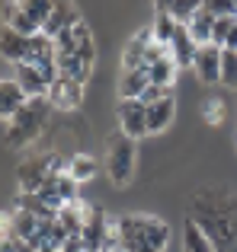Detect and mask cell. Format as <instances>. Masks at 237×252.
<instances>
[{
	"instance_id": "4",
	"label": "cell",
	"mask_w": 237,
	"mask_h": 252,
	"mask_svg": "<svg viewBox=\"0 0 237 252\" xmlns=\"http://www.w3.org/2000/svg\"><path fill=\"white\" fill-rule=\"evenodd\" d=\"M51 172H68V160H64L61 154H29V157H23L19 166H16L19 191H39V185H42Z\"/></svg>"
},
{
	"instance_id": "35",
	"label": "cell",
	"mask_w": 237,
	"mask_h": 252,
	"mask_svg": "<svg viewBox=\"0 0 237 252\" xmlns=\"http://www.w3.org/2000/svg\"><path fill=\"white\" fill-rule=\"evenodd\" d=\"M225 51H237V23H234L231 35H228V42H225Z\"/></svg>"
},
{
	"instance_id": "21",
	"label": "cell",
	"mask_w": 237,
	"mask_h": 252,
	"mask_svg": "<svg viewBox=\"0 0 237 252\" xmlns=\"http://www.w3.org/2000/svg\"><path fill=\"white\" fill-rule=\"evenodd\" d=\"M58 58V48H55V38H48L45 32H36V35L29 38V58L26 61L29 64H48Z\"/></svg>"
},
{
	"instance_id": "3",
	"label": "cell",
	"mask_w": 237,
	"mask_h": 252,
	"mask_svg": "<svg viewBox=\"0 0 237 252\" xmlns=\"http://www.w3.org/2000/svg\"><path fill=\"white\" fill-rule=\"evenodd\" d=\"M48 115H51L48 99H26V105L10 118V125H6V134H3L6 144H10V147H26V144H32L45 131Z\"/></svg>"
},
{
	"instance_id": "9",
	"label": "cell",
	"mask_w": 237,
	"mask_h": 252,
	"mask_svg": "<svg viewBox=\"0 0 237 252\" xmlns=\"http://www.w3.org/2000/svg\"><path fill=\"white\" fill-rule=\"evenodd\" d=\"M221 55H225V48H218V45H199L196 48V58H193V70L199 74L202 83H221Z\"/></svg>"
},
{
	"instance_id": "16",
	"label": "cell",
	"mask_w": 237,
	"mask_h": 252,
	"mask_svg": "<svg viewBox=\"0 0 237 252\" xmlns=\"http://www.w3.org/2000/svg\"><path fill=\"white\" fill-rule=\"evenodd\" d=\"M151 86V74L148 67H138V70H122L118 77V99H141V93Z\"/></svg>"
},
{
	"instance_id": "5",
	"label": "cell",
	"mask_w": 237,
	"mask_h": 252,
	"mask_svg": "<svg viewBox=\"0 0 237 252\" xmlns=\"http://www.w3.org/2000/svg\"><path fill=\"white\" fill-rule=\"evenodd\" d=\"M106 176L113 185H128L131 176H135V141L125 137L118 131V137L109 141V157H106Z\"/></svg>"
},
{
	"instance_id": "33",
	"label": "cell",
	"mask_w": 237,
	"mask_h": 252,
	"mask_svg": "<svg viewBox=\"0 0 237 252\" xmlns=\"http://www.w3.org/2000/svg\"><path fill=\"white\" fill-rule=\"evenodd\" d=\"M221 118H225V102H221V99H208L205 102V122L218 125Z\"/></svg>"
},
{
	"instance_id": "28",
	"label": "cell",
	"mask_w": 237,
	"mask_h": 252,
	"mask_svg": "<svg viewBox=\"0 0 237 252\" xmlns=\"http://www.w3.org/2000/svg\"><path fill=\"white\" fill-rule=\"evenodd\" d=\"M205 6V0H173V6H170V16L176 19L180 26H189V19L196 16V13Z\"/></svg>"
},
{
	"instance_id": "18",
	"label": "cell",
	"mask_w": 237,
	"mask_h": 252,
	"mask_svg": "<svg viewBox=\"0 0 237 252\" xmlns=\"http://www.w3.org/2000/svg\"><path fill=\"white\" fill-rule=\"evenodd\" d=\"M39 223H42V217H36L32 211L13 208V230H10V236H16V240H23V243H32L39 236Z\"/></svg>"
},
{
	"instance_id": "2",
	"label": "cell",
	"mask_w": 237,
	"mask_h": 252,
	"mask_svg": "<svg viewBox=\"0 0 237 252\" xmlns=\"http://www.w3.org/2000/svg\"><path fill=\"white\" fill-rule=\"evenodd\" d=\"M118 240L122 249L128 246H151L157 252L167 249L170 243V223L151 214H122L118 217Z\"/></svg>"
},
{
	"instance_id": "36",
	"label": "cell",
	"mask_w": 237,
	"mask_h": 252,
	"mask_svg": "<svg viewBox=\"0 0 237 252\" xmlns=\"http://www.w3.org/2000/svg\"><path fill=\"white\" fill-rule=\"evenodd\" d=\"M157 13H170V6H173V0H154Z\"/></svg>"
},
{
	"instance_id": "13",
	"label": "cell",
	"mask_w": 237,
	"mask_h": 252,
	"mask_svg": "<svg viewBox=\"0 0 237 252\" xmlns=\"http://www.w3.org/2000/svg\"><path fill=\"white\" fill-rule=\"evenodd\" d=\"M173 115H176V99L173 96H163L157 102L148 105V134H160L173 125Z\"/></svg>"
},
{
	"instance_id": "15",
	"label": "cell",
	"mask_w": 237,
	"mask_h": 252,
	"mask_svg": "<svg viewBox=\"0 0 237 252\" xmlns=\"http://www.w3.org/2000/svg\"><path fill=\"white\" fill-rule=\"evenodd\" d=\"M196 48L199 45L193 42V35H189V29L186 26H176V35H173V42H170V55H173V61H176V67H193V58H196Z\"/></svg>"
},
{
	"instance_id": "24",
	"label": "cell",
	"mask_w": 237,
	"mask_h": 252,
	"mask_svg": "<svg viewBox=\"0 0 237 252\" xmlns=\"http://www.w3.org/2000/svg\"><path fill=\"white\" fill-rule=\"evenodd\" d=\"M176 61H173V55H163L160 61L157 64H151L148 67V74H151V83H157V86H170V90H173V80H176Z\"/></svg>"
},
{
	"instance_id": "25",
	"label": "cell",
	"mask_w": 237,
	"mask_h": 252,
	"mask_svg": "<svg viewBox=\"0 0 237 252\" xmlns=\"http://www.w3.org/2000/svg\"><path fill=\"white\" fill-rule=\"evenodd\" d=\"M13 3L19 6V10L26 13V16L32 19V23L42 29L45 23H48V16H51V10H55V0H13Z\"/></svg>"
},
{
	"instance_id": "11",
	"label": "cell",
	"mask_w": 237,
	"mask_h": 252,
	"mask_svg": "<svg viewBox=\"0 0 237 252\" xmlns=\"http://www.w3.org/2000/svg\"><path fill=\"white\" fill-rule=\"evenodd\" d=\"M77 23H80V13H77L74 0H55V10H51L48 23L42 26V32H45L48 38H55L58 32L71 29V26H77Z\"/></svg>"
},
{
	"instance_id": "10",
	"label": "cell",
	"mask_w": 237,
	"mask_h": 252,
	"mask_svg": "<svg viewBox=\"0 0 237 252\" xmlns=\"http://www.w3.org/2000/svg\"><path fill=\"white\" fill-rule=\"evenodd\" d=\"M48 102L51 109H64V112L77 109L83 102V83L71 80V77H55L48 86Z\"/></svg>"
},
{
	"instance_id": "39",
	"label": "cell",
	"mask_w": 237,
	"mask_h": 252,
	"mask_svg": "<svg viewBox=\"0 0 237 252\" xmlns=\"http://www.w3.org/2000/svg\"><path fill=\"white\" fill-rule=\"evenodd\" d=\"M234 3H237V0H234Z\"/></svg>"
},
{
	"instance_id": "7",
	"label": "cell",
	"mask_w": 237,
	"mask_h": 252,
	"mask_svg": "<svg viewBox=\"0 0 237 252\" xmlns=\"http://www.w3.org/2000/svg\"><path fill=\"white\" fill-rule=\"evenodd\" d=\"M109 227H113V220L106 217V211L103 208H87V214H83V246H87V252H100L103 246H106V236H109Z\"/></svg>"
},
{
	"instance_id": "30",
	"label": "cell",
	"mask_w": 237,
	"mask_h": 252,
	"mask_svg": "<svg viewBox=\"0 0 237 252\" xmlns=\"http://www.w3.org/2000/svg\"><path fill=\"white\" fill-rule=\"evenodd\" d=\"M234 23H237V16H218V19H215V29H212V45L225 48V42H228V35H231Z\"/></svg>"
},
{
	"instance_id": "22",
	"label": "cell",
	"mask_w": 237,
	"mask_h": 252,
	"mask_svg": "<svg viewBox=\"0 0 237 252\" xmlns=\"http://www.w3.org/2000/svg\"><path fill=\"white\" fill-rule=\"evenodd\" d=\"M215 19L218 16H212V13L205 10V6H202L199 13H196L193 19H189V35H193V42L196 45H212V29H215Z\"/></svg>"
},
{
	"instance_id": "26",
	"label": "cell",
	"mask_w": 237,
	"mask_h": 252,
	"mask_svg": "<svg viewBox=\"0 0 237 252\" xmlns=\"http://www.w3.org/2000/svg\"><path fill=\"white\" fill-rule=\"evenodd\" d=\"M176 26H180V23H176L170 13H157L154 23H151V35H154V42L170 48V42H173V35H176Z\"/></svg>"
},
{
	"instance_id": "23",
	"label": "cell",
	"mask_w": 237,
	"mask_h": 252,
	"mask_svg": "<svg viewBox=\"0 0 237 252\" xmlns=\"http://www.w3.org/2000/svg\"><path fill=\"white\" fill-rule=\"evenodd\" d=\"M3 23L10 26V29H16L19 35H26V38H32L36 32H42V29H39V26L32 23V19H29V16H26L23 10H19L16 3H13V0H10V3L3 6Z\"/></svg>"
},
{
	"instance_id": "37",
	"label": "cell",
	"mask_w": 237,
	"mask_h": 252,
	"mask_svg": "<svg viewBox=\"0 0 237 252\" xmlns=\"http://www.w3.org/2000/svg\"><path fill=\"white\" fill-rule=\"evenodd\" d=\"M118 252H125V249H118Z\"/></svg>"
},
{
	"instance_id": "14",
	"label": "cell",
	"mask_w": 237,
	"mask_h": 252,
	"mask_svg": "<svg viewBox=\"0 0 237 252\" xmlns=\"http://www.w3.org/2000/svg\"><path fill=\"white\" fill-rule=\"evenodd\" d=\"M26 99H29V96L19 90V83L13 80V77H10V80H0V118L10 122V118L26 105Z\"/></svg>"
},
{
	"instance_id": "8",
	"label": "cell",
	"mask_w": 237,
	"mask_h": 252,
	"mask_svg": "<svg viewBox=\"0 0 237 252\" xmlns=\"http://www.w3.org/2000/svg\"><path fill=\"white\" fill-rule=\"evenodd\" d=\"M13 80L19 83V90H23L29 99H48V86L51 83L45 80V74H42L39 64H29V61L13 64Z\"/></svg>"
},
{
	"instance_id": "34",
	"label": "cell",
	"mask_w": 237,
	"mask_h": 252,
	"mask_svg": "<svg viewBox=\"0 0 237 252\" xmlns=\"http://www.w3.org/2000/svg\"><path fill=\"white\" fill-rule=\"evenodd\" d=\"M61 252H87V246H83L80 236H68V240H64V246H61Z\"/></svg>"
},
{
	"instance_id": "27",
	"label": "cell",
	"mask_w": 237,
	"mask_h": 252,
	"mask_svg": "<svg viewBox=\"0 0 237 252\" xmlns=\"http://www.w3.org/2000/svg\"><path fill=\"white\" fill-rule=\"evenodd\" d=\"M68 176L74 179V182H87V179L96 176V160L90 154H74L68 160Z\"/></svg>"
},
{
	"instance_id": "29",
	"label": "cell",
	"mask_w": 237,
	"mask_h": 252,
	"mask_svg": "<svg viewBox=\"0 0 237 252\" xmlns=\"http://www.w3.org/2000/svg\"><path fill=\"white\" fill-rule=\"evenodd\" d=\"M221 83L237 90V51H225L221 55Z\"/></svg>"
},
{
	"instance_id": "17",
	"label": "cell",
	"mask_w": 237,
	"mask_h": 252,
	"mask_svg": "<svg viewBox=\"0 0 237 252\" xmlns=\"http://www.w3.org/2000/svg\"><path fill=\"white\" fill-rule=\"evenodd\" d=\"M151 42H154L151 29L138 32V35L131 38L128 45H125V51H122V70H138V67H144V51H148Z\"/></svg>"
},
{
	"instance_id": "20",
	"label": "cell",
	"mask_w": 237,
	"mask_h": 252,
	"mask_svg": "<svg viewBox=\"0 0 237 252\" xmlns=\"http://www.w3.org/2000/svg\"><path fill=\"white\" fill-rule=\"evenodd\" d=\"M183 252H215L212 240L193 217H186V223H183Z\"/></svg>"
},
{
	"instance_id": "38",
	"label": "cell",
	"mask_w": 237,
	"mask_h": 252,
	"mask_svg": "<svg viewBox=\"0 0 237 252\" xmlns=\"http://www.w3.org/2000/svg\"><path fill=\"white\" fill-rule=\"evenodd\" d=\"M58 252H61V249H58Z\"/></svg>"
},
{
	"instance_id": "32",
	"label": "cell",
	"mask_w": 237,
	"mask_h": 252,
	"mask_svg": "<svg viewBox=\"0 0 237 252\" xmlns=\"http://www.w3.org/2000/svg\"><path fill=\"white\" fill-rule=\"evenodd\" d=\"M163 96H173V90H170V86H157V83H151L148 90L141 93V102H144V105H151V102H157V99H163Z\"/></svg>"
},
{
	"instance_id": "1",
	"label": "cell",
	"mask_w": 237,
	"mask_h": 252,
	"mask_svg": "<svg viewBox=\"0 0 237 252\" xmlns=\"http://www.w3.org/2000/svg\"><path fill=\"white\" fill-rule=\"evenodd\" d=\"M189 217L205 230L215 252H237V191L202 189L193 195Z\"/></svg>"
},
{
	"instance_id": "12",
	"label": "cell",
	"mask_w": 237,
	"mask_h": 252,
	"mask_svg": "<svg viewBox=\"0 0 237 252\" xmlns=\"http://www.w3.org/2000/svg\"><path fill=\"white\" fill-rule=\"evenodd\" d=\"M0 58H6L10 64H23L29 58V38L19 35L10 26H3L0 29Z\"/></svg>"
},
{
	"instance_id": "6",
	"label": "cell",
	"mask_w": 237,
	"mask_h": 252,
	"mask_svg": "<svg viewBox=\"0 0 237 252\" xmlns=\"http://www.w3.org/2000/svg\"><path fill=\"white\" fill-rule=\"evenodd\" d=\"M118 131L131 141L148 134V105L141 99H118Z\"/></svg>"
},
{
	"instance_id": "31",
	"label": "cell",
	"mask_w": 237,
	"mask_h": 252,
	"mask_svg": "<svg viewBox=\"0 0 237 252\" xmlns=\"http://www.w3.org/2000/svg\"><path fill=\"white\" fill-rule=\"evenodd\" d=\"M205 10L212 13V16H237L234 0H205Z\"/></svg>"
},
{
	"instance_id": "19",
	"label": "cell",
	"mask_w": 237,
	"mask_h": 252,
	"mask_svg": "<svg viewBox=\"0 0 237 252\" xmlns=\"http://www.w3.org/2000/svg\"><path fill=\"white\" fill-rule=\"evenodd\" d=\"M83 214H87V204H80V198H77V201L64 204L58 211V223H61V230L68 236H80L83 233Z\"/></svg>"
}]
</instances>
